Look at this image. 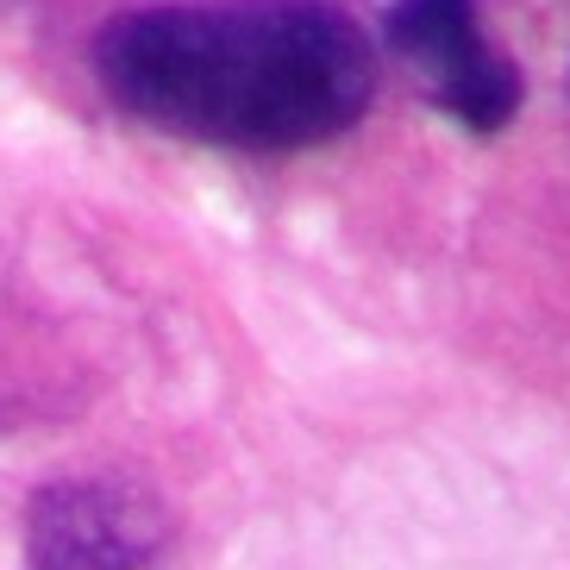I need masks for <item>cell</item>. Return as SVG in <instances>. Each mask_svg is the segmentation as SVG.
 <instances>
[{"instance_id": "obj_1", "label": "cell", "mask_w": 570, "mask_h": 570, "mask_svg": "<svg viewBox=\"0 0 570 570\" xmlns=\"http://www.w3.org/2000/svg\"><path fill=\"white\" fill-rule=\"evenodd\" d=\"M95 69L119 114L219 151H307L376 95L364 26L326 0H188L101 26Z\"/></svg>"}, {"instance_id": "obj_2", "label": "cell", "mask_w": 570, "mask_h": 570, "mask_svg": "<svg viewBox=\"0 0 570 570\" xmlns=\"http://www.w3.org/2000/svg\"><path fill=\"white\" fill-rule=\"evenodd\" d=\"M383 32L426 76L433 107L464 132L489 138L520 114V69L489 45L476 0H395Z\"/></svg>"}, {"instance_id": "obj_3", "label": "cell", "mask_w": 570, "mask_h": 570, "mask_svg": "<svg viewBox=\"0 0 570 570\" xmlns=\"http://www.w3.org/2000/svg\"><path fill=\"white\" fill-rule=\"evenodd\" d=\"M164 514L107 476L45 483L26 508V570H164Z\"/></svg>"}]
</instances>
